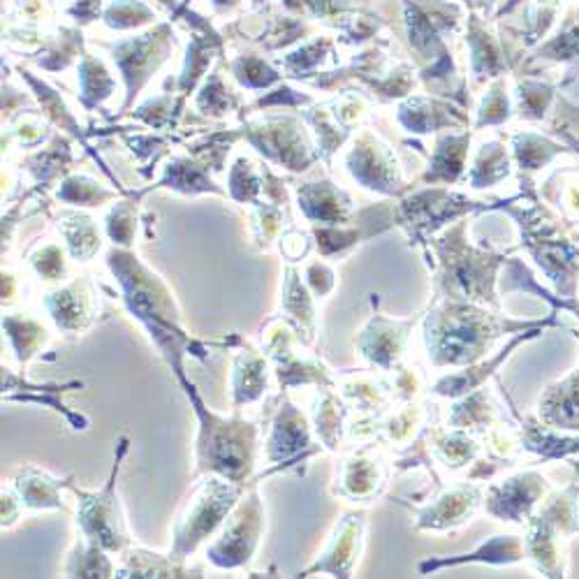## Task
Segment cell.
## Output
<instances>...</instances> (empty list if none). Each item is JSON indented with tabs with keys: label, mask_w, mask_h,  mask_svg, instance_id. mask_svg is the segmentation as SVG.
Here are the masks:
<instances>
[{
	"label": "cell",
	"mask_w": 579,
	"mask_h": 579,
	"mask_svg": "<svg viewBox=\"0 0 579 579\" xmlns=\"http://www.w3.org/2000/svg\"><path fill=\"white\" fill-rule=\"evenodd\" d=\"M110 267L123 290V302L135 318L142 323L155 345L169 362L172 372L184 380L186 353L202 357V348L181 327V313L167 286L151 269H147L133 253L112 249L108 253Z\"/></svg>",
	"instance_id": "obj_1"
},
{
	"label": "cell",
	"mask_w": 579,
	"mask_h": 579,
	"mask_svg": "<svg viewBox=\"0 0 579 579\" xmlns=\"http://www.w3.org/2000/svg\"><path fill=\"white\" fill-rule=\"evenodd\" d=\"M542 327V323H513L478 309L473 302L445 300L429 311L425 341L436 366H462L480 360L505 331Z\"/></svg>",
	"instance_id": "obj_2"
},
{
	"label": "cell",
	"mask_w": 579,
	"mask_h": 579,
	"mask_svg": "<svg viewBox=\"0 0 579 579\" xmlns=\"http://www.w3.org/2000/svg\"><path fill=\"white\" fill-rule=\"evenodd\" d=\"M181 385L200 419L198 445H196V460H198L196 476L216 473V476L246 484V480L251 478V473L255 468L257 427L249 423V419L216 415L214 411H209L204 406L196 388H192L186 378L181 380Z\"/></svg>",
	"instance_id": "obj_3"
},
{
	"label": "cell",
	"mask_w": 579,
	"mask_h": 579,
	"mask_svg": "<svg viewBox=\"0 0 579 579\" xmlns=\"http://www.w3.org/2000/svg\"><path fill=\"white\" fill-rule=\"evenodd\" d=\"M243 489L246 484L216 476V473H206L202 480L192 484L179 517L174 521V542L169 554L186 561L209 538H214L235 511Z\"/></svg>",
	"instance_id": "obj_4"
},
{
	"label": "cell",
	"mask_w": 579,
	"mask_h": 579,
	"mask_svg": "<svg viewBox=\"0 0 579 579\" xmlns=\"http://www.w3.org/2000/svg\"><path fill=\"white\" fill-rule=\"evenodd\" d=\"M128 452V441L121 438L118 441V454L112 468V476L104 482L102 489L98 491H84L77 489L75 484H70V489L75 491L79 505H77V526L79 533L96 542L102 550H108L112 554H121L130 545V536L126 529V517H123V507L116 496V478L121 470V462Z\"/></svg>",
	"instance_id": "obj_5"
},
{
	"label": "cell",
	"mask_w": 579,
	"mask_h": 579,
	"mask_svg": "<svg viewBox=\"0 0 579 579\" xmlns=\"http://www.w3.org/2000/svg\"><path fill=\"white\" fill-rule=\"evenodd\" d=\"M443 274L438 278L445 300L499 304L494 297V274L501 265V257L482 255L466 249L464 243L454 241V230L445 235L441 243Z\"/></svg>",
	"instance_id": "obj_6"
},
{
	"label": "cell",
	"mask_w": 579,
	"mask_h": 579,
	"mask_svg": "<svg viewBox=\"0 0 579 579\" xmlns=\"http://www.w3.org/2000/svg\"><path fill=\"white\" fill-rule=\"evenodd\" d=\"M262 533H265V505L253 484L225 519L216 540L206 547V561L223 570L241 568L255 556Z\"/></svg>",
	"instance_id": "obj_7"
},
{
	"label": "cell",
	"mask_w": 579,
	"mask_h": 579,
	"mask_svg": "<svg viewBox=\"0 0 579 579\" xmlns=\"http://www.w3.org/2000/svg\"><path fill=\"white\" fill-rule=\"evenodd\" d=\"M577 494L579 487H568L556 494L540 515L531 519V531L526 536V552L536 561V568L545 577H564V558H561V536L579 531L577 521Z\"/></svg>",
	"instance_id": "obj_8"
},
{
	"label": "cell",
	"mask_w": 579,
	"mask_h": 579,
	"mask_svg": "<svg viewBox=\"0 0 579 579\" xmlns=\"http://www.w3.org/2000/svg\"><path fill=\"white\" fill-rule=\"evenodd\" d=\"M246 137L251 144L267 155L269 161L284 165L292 172H302L313 161L311 144L306 139L304 128L294 118H267L249 126Z\"/></svg>",
	"instance_id": "obj_9"
},
{
	"label": "cell",
	"mask_w": 579,
	"mask_h": 579,
	"mask_svg": "<svg viewBox=\"0 0 579 579\" xmlns=\"http://www.w3.org/2000/svg\"><path fill=\"white\" fill-rule=\"evenodd\" d=\"M45 309L63 335L77 337L98 318L100 304L96 286L86 276L70 280V284L45 294Z\"/></svg>",
	"instance_id": "obj_10"
},
{
	"label": "cell",
	"mask_w": 579,
	"mask_h": 579,
	"mask_svg": "<svg viewBox=\"0 0 579 579\" xmlns=\"http://www.w3.org/2000/svg\"><path fill=\"white\" fill-rule=\"evenodd\" d=\"M172 47V33L167 26L155 28L142 38L114 45V61L118 63L123 77L128 84V104L149 81L161 63L167 59Z\"/></svg>",
	"instance_id": "obj_11"
},
{
	"label": "cell",
	"mask_w": 579,
	"mask_h": 579,
	"mask_svg": "<svg viewBox=\"0 0 579 579\" xmlns=\"http://www.w3.org/2000/svg\"><path fill=\"white\" fill-rule=\"evenodd\" d=\"M292 329L280 323L272 320L265 331V353L272 357L278 380L284 388H297V385L315 382L320 388H331V378L325 372L323 364H311L292 353Z\"/></svg>",
	"instance_id": "obj_12"
},
{
	"label": "cell",
	"mask_w": 579,
	"mask_h": 579,
	"mask_svg": "<svg viewBox=\"0 0 579 579\" xmlns=\"http://www.w3.org/2000/svg\"><path fill=\"white\" fill-rule=\"evenodd\" d=\"M547 487V480L533 470H526L515 478L491 484L487 489V513L503 521L529 519L531 511L540 501V496L545 494Z\"/></svg>",
	"instance_id": "obj_13"
},
{
	"label": "cell",
	"mask_w": 579,
	"mask_h": 579,
	"mask_svg": "<svg viewBox=\"0 0 579 579\" xmlns=\"http://www.w3.org/2000/svg\"><path fill=\"white\" fill-rule=\"evenodd\" d=\"M415 323L417 318L390 320L376 313L372 323H368L362 335L357 337L362 357L368 364L380 366L388 372V368H392L397 360L401 357L403 345H406V339H408V331L415 327Z\"/></svg>",
	"instance_id": "obj_14"
},
{
	"label": "cell",
	"mask_w": 579,
	"mask_h": 579,
	"mask_svg": "<svg viewBox=\"0 0 579 579\" xmlns=\"http://www.w3.org/2000/svg\"><path fill=\"white\" fill-rule=\"evenodd\" d=\"M311 427L306 415L294 406L290 401H284V406L278 408V415L274 419V427L267 441V462L280 464L292 462L297 457H306L313 454L311 450Z\"/></svg>",
	"instance_id": "obj_15"
},
{
	"label": "cell",
	"mask_w": 579,
	"mask_h": 579,
	"mask_svg": "<svg viewBox=\"0 0 579 579\" xmlns=\"http://www.w3.org/2000/svg\"><path fill=\"white\" fill-rule=\"evenodd\" d=\"M482 503V489L473 484H457L445 489L441 496L423 511L417 519V529L427 531H448L454 526L470 521Z\"/></svg>",
	"instance_id": "obj_16"
},
{
	"label": "cell",
	"mask_w": 579,
	"mask_h": 579,
	"mask_svg": "<svg viewBox=\"0 0 579 579\" xmlns=\"http://www.w3.org/2000/svg\"><path fill=\"white\" fill-rule=\"evenodd\" d=\"M362 538H364V515L343 517L323 558H318L309 570H304V577L313 572H329L335 577H353L355 564L362 552Z\"/></svg>",
	"instance_id": "obj_17"
},
{
	"label": "cell",
	"mask_w": 579,
	"mask_h": 579,
	"mask_svg": "<svg viewBox=\"0 0 579 579\" xmlns=\"http://www.w3.org/2000/svg\"><path fill=\"white\" fill-rule=\"evenodd\" d=\"M348 165L350 172L355 174V179H360L364 186L390 192L397 190V165L385 147H378L376 139L368 133H364L360 144H355V151L348 158Z\"/></svg>",
	"instance_id": "obj_18"
},
{
	"label": "cell",
	"mask_w": 579,
	"mask_h": 579,
	"mask_svg": "<svg viewBox=\"0 0 579 579\" xmlns=\"http://www.w3.org/2000/svg\"><path fill=\"white\" fill-rule=\"evenodd\" d=\"M269 390L267 355L253 348H243L232 362V406L235 411L262 399Z\"/></svg>",
	"instance_id": "obj_19"
},
{
	"label": "cell",
	"mask_w": 579,
	"mask_h": 579,
	"mask_svg": "<svg viewBox=\"0 0 579 579\" xmlns=\"http://www.w3.org/2000/svg\"><path fill=\"white\" fill-rule=\"evenodd\" d=\"M12 487L30 511H47V507H51V511H65L61 489L70 487V482L49 476L47 470H40L35 466H22L14 473Z\"/></svg>",
	"instance_id": "obj_20"
},
{
	"label": "cell",
	"mask_w": 579,
	"mask_h": 579,
	"mask_svg": "<svg viewBox=\"0 0 579 579\" xmlns=\"http://www.w3.org/2000/svg\"><path fill=\"white\" fill-rule=\"evenodd\" d=\"M280 311L300 335L304 345H311L315 339V304L309 288L302 284V276L294 267L286 269L284 297H280Z\"/></svg>",
	"instance_id": "obj_21"
},
{
	"label": "cell",
	"mask_w": 579,
	"mask_h": 579,
	"mask_svg": "<svg viewBox=\"0 0 579 579\" xmlns=\"http://www.w3.org/2000/svg\"><path fill=\"white\" fill-rule=\"evenodd\" d=\"M526 556V545L524 540L517 536H496L491 538L484 545H480V550L464 554V556H454V558H429L425 564H419V570L429 572V570H438V568H445V566H462V564H473V561H478V564H515V561H521Z\"/></svg>",
	"instance_id": "obj_22"
},
{
	"label": "cell",
	"mask_w": 579,
	"mask_h": 579,
	"mask_svg": "<svg viewBox=\"0 0 579 579\" xmlns=\"http://www.w3.org/2000/svg\"><path fill=\"white\" fill-rule=\"evenodd\" d=\"M337 482H339V496L353 501H368L382 489L385 470L380 462L364 457V454H355V457L343 462L341 476Z\"/></svg>",
	"instance_id": "obj_23"
},
{
	"label": "cell",
	"mask_w": 579,
	"mask_h": 579,
	"mask_svg": "<svg viewBox=\"0 0 579 579\" xmlns=\"http://www.w3.org/2000/svg\"><path fill=\"white\" fill-rule=\"evenodd\" d=\"M300 206L304 209L306 218L323 225H337L345 221L350 212V200L343 190L323 181L300 188Z\"/></svg>",
	"instance_id": "obj_24"
},
{
	"label": "cell",
	"mask_w": 579,
	"mask_h": 579,
	"mask_svg": "<svg viewBox=\"0 0 579 579\" xmlns=\"http://www.w3.org/2000/svg\"><path fill=\"white\" fill-rule=\"evenodd\" d=\"M540 417L556 429H579V368L540 399Z\"/></svg>",
	"instance_id": "obj_25"
},
{
	"label": "cell",
	"mask_w": 579,
	"mask_h": 579,
	"mask_svg": "<svg viewBox=\"0 0 579 579\" xmlns=\"http://www.w3.org/2000/svg\"><path fill=\"white\" fill-rule=\"evenodd\" d=\"M3 331L22 364H28L35 355H40L51 339L49 329L38 318L20 311H8L3 315Z\"/></svg>",
	"instance_id": "obj_26"
},
{
	"label": "cell",
	"mask_w": 579,
	"mask_h": 579,
	"mask_svg": "<svg viewBox=\"0 0 579 579\" xmlns=\"http://www.w3.org/2000/svg\"><path fill=\"white\" fill-rule=\"evenodd\" d=\"M114 577H198L181 558L144 550H123Z\"/></svg>",
	"instance_id": "obj_27"
},
{
	"label": "cell",
	"mask_w": 579,
	"mask_h": 579,
	"mask_svg": "<svg viewBox=\"0 0 579 579\" xmlns=\"http://www.w3.org/2000/svg\"><path fill=\"white\" fill-rule=\"evenodd\" d=\"M536 335H540L538 329L529 331V335H519L515 341H511V345H507L505 350H501V353L494 360H489V362L478 364V366L468 364V368H464V372L441 378V380L436 382L433 392L438 397H448V399H457V397H464V394L473 392V390L478 388V385H482L491 374H494V368H499L503 360H507V355H511V350H515L526 339H533Z\"/></svg>",
	"instance_id": "obj_28"
},
{
	"label": "cell",
	"mask_w": 579,
	"mask_h": 579,
	"mask_svg": "<svg viewBox=\"0 0 579 579\" xmlns=\"http://www.w3.org/2000/svg\"><path fill=\"white\" fill-rule=\"evenodd\" d=\"M63 239L67 243V251L77 262H89L100 251V232L96 221L81 214H67L59 223Z\"/></svg>",
	"instance_id": "obj_29"
},
{
	"label": "cell",
	"mask_w": 579,
	"mask_h": 579,
	"mask_svg": "<svg viewBox=\"0 0 579 579\" xmlns=\"http://www.w3.org/2000/svg\"><path fill=\"white\" fill-rule=\"evenodd\" d=\"M108 554V550H102L96 542L79 536L73 554L67 558L65 577H114L116 566Z\"/></svg>",
	"instance_id": "obj_30"
},
{
	"label": "cell",
	"mask_w": 579,
	"mask_h": 579,
	"mask_svg": "<svg viewBox=\"0 0 579 579\" xmlns=\"http://www.w3.org/2000/svg\"><path fill=\"white\" fill-rule=\"evenodd\" d=\"M165 186L196 196V192H218L216 184L209 179L206 167L200 163H192L190 158H172V163L165 167Z\"/></svg>",
	"instance_id": "obj_31"
},
{
	"label": "cell",
	"mask_w": 579,
	"mask_h": 579,
	"mask_svg": "<svg viewBox=\"0 0 579 579\" xmlns=\"http://www.w3.org/2000/svg\"><path fill=\"white\" fill-rule=\"evenodd\" d=\"M494 417V403H491L489 394L484 390L468 392L464 399L452 408L450 425L452 429H487Z\"/></svg>",
	"instance_id": "obj_32"
},
{
	"label": "cell",
	"mask_w": 579,
	"mask_h": 579,
	"mask_svg": "<svg viewBox=\"0 0 579 579\" xmlns=\"http://www.w3.org/2000/svg\"><path fill=\"white\" fill-rule=\"evenodd\" d=\"M343 415H345V411H343V403L339 401V397L325 390L318 397V403H315L313 419H315V431H318L320 441L329 450H337L341 443Z\"/></svg>",
	"instance_id": "obj_33"
},
{
	"label": "cell",
	"mask_w": 579,
	"mask_h": 579,
	"mask_svg": "<svg viewBox=\"0 0 579 579\" xmlns=\"http://www.w3.org/2000/svg\"><path fill=\"white\" fill-rule=\"evenodd\" d=\"M431 441L436 445V454L445 462L448 468H462L476 460L478 445L464 429L454 431H433Z\"/></svg>",
	"instance_id": "obj_34"
},
{
	"label": "cell",
	"mask_w": 579,
	"mask_h": 579,
	"mask_svg": "<svg viewBox=\"0 0 579 579\" xmlns=\"http://www.w3.org/2000/svg\"><path fill=\"white\" fill-rule=\"evenodd\" d=\"M79 79H81V98L86 104H89V108H96V104H100L102 100H108L116 89V84L110 77L108 67H104L102 61L91 54H86L81 61Z\"/></svg>",
	"instance_id": "obj_35"
},
{
	"label": "cell",
	"mask_w": 579,
	"mask_h": 579,
	"mask_svg": "<svg viewBox=\"0 0 579 579\" xmlns=\"http://www.w3.org/2000/svg\"><path fill=\"white\" fill-rule=\"evenodd\" d=\"M468 137H445L441 144H438V153L433 161V172L427 174V179H445L452 181L462 172L464 165V153H466Z\"/></svg>",
	"instance_id": "obj_36"
},
{
	"label": "cell",
	"mask_w": 579,
	"mask_h": 579,
	"mask_svg": "<svg viewBox=\"0 0 579 579\" xmlns=\"http://www.w3.org/2000/svg\"><path fill=\"white\" fill-rule=\"evenodd\" d=\"M114 198V192L102 188L98 181L89 177H70L63 181L59 190V200L67 204H81V206H100L102 202H108Z\"/></svg>",
	"instance_id": "obj_37"
},
{
	"label": "cell",
	"mask_w": 579,
	"mask_h": 579,
	"mask_svg": "<svg viewBox=\"0 0 579 579\" xmlns=\"http://www.w3.org/2000/svg\"><path fill=\"white\" fill-rule=\"evenodd\" d=\"M30 267L38 274L42 280H49V284H56V280H63L67 274L65 265V253L59 243H45L38 251L30 255Z\"/></svg>",
	"instance_id": "obj_38"
},
{
	"label": "cell",
	"mask_w": 579,
	"mask_h": 579,
	"mask_svg": "<svg viewBox=\"0 0 579 579\" xmlns=\"http://www.w3.org/2000/svg\"><path fill=\"white\" fill-rule=\"evenodd\" d=\"M503 177H507V158L501 151V147L499 144L482 147L480 161H478L476 169H473V174H470L473 186H476V188L491 186V184H496Z\"/></svg>",
	"instance_id": "obj_39"
},
{
	"label": "cell",
	"mask_w": 579,
	"mask_h": 579,
	"mask_svg": "<svg viewBox=\"0 0 579 579\" xmlns=\"http://www.w3.org/2000/svg\"><path fill=\"white\" fill-rule=\"evenodd\" d=\"M232 73L235 77L249 86V89H267L274 81H278V73L269 67L262 59L255 56H241L232 63Z\"/></svg>",
	"instance_id": "obj_40"
},
{
	"label": "cell",
	"mask_w": 579,
	"mask_h": 579,
	"mask_svg": "<svg viewBox=\"0 0 579 579\" xmlns=\"http://www.w3.org/2000/svg\"><path fill=\"white\" fill-rule=\"evenodd\" d=\"M137 230V206L135 202H121L108 216V235L118 246H130Z\"/></svg>",
	"instance_id": "obj_41"
},
{
	"label": "cell",
	"mask_w": 579,
	"mask_h": 579,
	"mask_svg": "<svg viewBox=\"0 0 579 579\" xmlns=\"http://www.w3.org/2000/svg\"><path fill=\"white\" fill-rule=\"evenodd\" d=\"M237 104V98L227 91V86L223 84V79L218 75H212L206 81V86L202 89V93L198 96V108L204 114H227Z\"/></svg>",
	"instance_id": "obj_42"
},
{
	"label": "cell",
	"mask_w": 579,
	"mask_h": 579,
	"mask_svg": "<svg viewBox=\"0 0 579 579\" xmlns=\"http://www.w3.org/2000/svg\"><path fill=\"white\" fill-rule=\"evenodd\" d=\"M262 190V181L255 174L251 161L239 158L230 172V192L237 202H255L257 192Z\"/></svg>",
	"instance_id": "obj_43"
},
{
	"label": "cell",
	"mask_w": 579,
	"mask_h": 579,
	"mask_svg": "<svg viewBox=\"0 0 579 579\" xmlns=\"http://www.w3.org/2000/svg\"><path fill=\"white\" fill-rule=\"evenodd\" d=\"M104 20L112 28H130L149 22L151 10H147L142 3H135V0H118L104 14Z\"/></svg>",
	"instance_id": "obj_44"
},
{
	"label": "cell",
	"mask_w": 579,
	"mask_h": 579,
	"mask_svg": "<svg viewBox=\"0 0 579 579\" xmlns=\"http://www.w3.org/2000/svg\"><path fill=\"white\" fill-rule=\"evenodd\" d=\"M419 425H423V408L411 403V406H403L399 413H394L385 429H388L394 443H406L417 433Z\"/></svg>",
	"instance_id": "obj_45"
},
{
	"label": "cell",
	"mask_w": 579,
	"mask_h": 579,
	"mask_svg": "<svg viewBox=\"0 0 579 579\" xmlns=\"http://www.w3.org/2000/svg\"><path fill=\"white\" fill-rule=\"evenodd\" d=\"M343 397L350 399L353 403H357L362 411H376L385 403V397H382L378 385L372 382V380H366V378H355V380L345 382L343 385Z\"/></svg>",
	"instance_id": "obj_46"
},
{
	"label": "cell",
	"mask_w": 579,
	"mask_h": 579,
	"mask_svg": "<svg viewBox=\"0 0 579 579\" xmlns=\"http://www.w3.org/2000/svg\"><path fill=\"white\" fill-rule=\"evenodd\" d=\"M255 232H257V241L267 246L278 237L280 232V212L269 204H257V214H255Z\"/></svg>",
	"instance_id": "obj_47"
},
{
	"label": "cell",
	"mask_w": 579,
	"mask_h": 579,
	"mask_svg": "<svg viewBox=\"0 0 579 579\" xmlns=\"http://www.w3.org/2000/svg\"><path fill=\"white\" fill-rule=\"evenodd\" d=\"M306 284L315 297H327L335 290V272H331L325 262H311L306 267Z\"/></svg>",
	"instance_id": "obj_48"
},
{
	"label": "cell",
	"mask_w": 579,
	"mask_h": 579,
	"mask_svg": "<svg viewBox=\"0 0 579 579\" xmlns=\"http://www.w3.org/2000/svg\"><path fill=\"white\" fill-rule=\"evenodd\" d=\"M507 116V100L505 96L496 89L494 93H491L487 100H484V108L480 112V126H484V123H499Z\"/></svg>",
	"instance_id": "obj_49"
},
{
	"label": "cell",
	"mask_w": 579,
	"mask_h": 579,
	"mask_svg": "<svg viewBox=\"0 0 579 579\" xmlns=\"http://www.w3.org/2000/svg\"><path fill=\"white\" fill-rule=\"evenodd\" d=\"M419 388H423V380L415 374V368H399V374L394 378V390L399 392L401 399L411 401L413 397L419 394Z\"/></svg>",
	"instance_id": "obj_50"
},
{
	"label": "cell",
	"mask_w": 579,
	"mask_h": 579,
	"mask_svg": "<svg viewBox=\"0 0 579 579\" xmlns=\"http://www.w3.org/2000/svg\"><path fill=\"white\" fill-rule=\"evenodd\" d=\"M280 251L290 262L302 260L309 253V237L304 232H286L280 237Z\"/></svg>",
	"instance_id": "obj_51"
},
{
	"label": "cell",
	"mask_w": 579,
	"mask_h": 579,
	"mask_svg": "<svg viewBox=\"0 0 579 579\" xmlns=\"http://www.w3.org/2000/svg\"><path fill=\"white\" fill-rule=\"evenodd\" d=\"M24 501L22 496L16 494V489H3V526H12L16 524V519H20V513H22Z\"/></svg>",
	"instance_id": "obj_52"
},
{
	"label": "cell",
	"mask_w": 579,
	"mask_h": 579,
	"mask_svg": "<svg viewBox=\"0 0 579 579\" xmlns=\"http://www.w3.org/2000/svg\"><path fill=\"white\" fill-rule=\"evenodd\" d=\"M16 300V276L10 272H3V302L10 304Z\"/></svg>",
	"instance_id": "obj_53"
},
{
	"label": "cell",
	"mask_w": 579,
	"mask_h": 579,
	"mask_svg": "<svg viewBox=\"0 0 579 579\" xmlns=\"http://www.w3.org/2000/svg\"><path fill=\"white\" fill-rule=\"evenodd\" d=\"M214 3H216V5L221 8V5H227V3H230V5H232V3H237V0H214Z\"/></svg>",
	"instance_id": "obj_54"
},
{
	"label": "cell",
	"mask_w": 579,
	"mask_h": 579,
	"mask_svg": "<svg viewBox=\"0 0 579 579\" xmlns=\"http://www.w3.org/2000/svg\"><path fill=\"white\" fill-rule=\"evenodd\" d=\"M577 468H579V464H577Z\"/></svg>",
	"instance_id": "obj_55"
}]
</instances>
